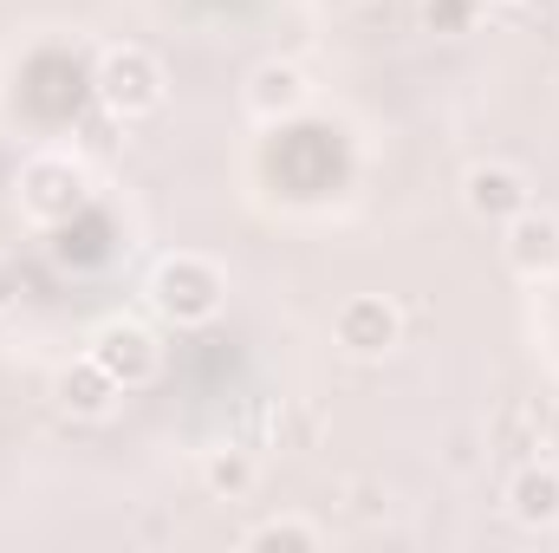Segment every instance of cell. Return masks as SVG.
<instances>
[{
	"mask_svg": "<svg viewBox=\"0 0 559 553\" xmlns=\"http://www.w3.org/2000/svg\"><path fill=\"white\" fill-rule=\"evenodd\" d=\"M150 299H156V313L169 326H209L222 313V299H228V280L202 255H169L150 280Z\"/></svg>",
	"mask_w": 559,
	"mask_h": 553,
	"instance_id": "6da1fadb",
	"label": "cell"
},
{
	"mask_svg": "<svg viewBox=\"0 0 559 553\" xmlns=\"http://www.w3.org/2000/svg\"><path fill=\"white\" fill-rule=\"evenodd\" d=\"M20 209H26L33 222H46V228L85 215V209H92V176H85V163H72V156H59V150L33 156V163L20 169Z\"/></svg>",
	"mask_w": 559,
	"mask_h": 553,
	"instance_id": "7a4b0ae2",
	"label": "cell"
},
{
	"mask_svg": "<svg viewBox=\"0 0 559 553\" xmlns=\"http://www.w3.org/2000/svg\"><path fill=\"white\" fill-rule=\"evenodd\" d=\"M92 92L105 98L111 118H150L163 105V66L143 46H111L92 72Z\"/></svg>",
	"mask_w": 559,
	"mask_h": 553,
	"instance_id": "3957f363",
	"label": "cell"
},
{
	"mask_svg": "<svg viewBox=\"0 0 559 553\" xmlns=\"http://www.w3.org/2000/svg\"><path fill=\"white\" fill-rule=\"evenodd\" d=\"M92 358H98L124 391H143V385L163 372V345H156V332L138 326V319H105L98 339H92Z\"/></svg>",
	"mask_w": 559,
	"mask_h": 553,
	"instance_id": "277c9868",
	"label": "cell"
},
{
	"mask_svg": "<svg viewBox=\"0 0 559 553\" xmlns=\"http://www.w3.org/2000/svg\"><path fill=\"white\" fill-rule=\"evenodd\" d=\"M332 332H338V345H345L352 358H384V352L404 339V313H397L384 293H352V299L338 306Z\"/></svg>",
	"mask_w": 559,
	"mask_h": 553,
	"instance_id": "5b68a950",
	"label": "cell"
},
{
	"mask_svg": "<svg viewBox=\"0 0 559 553\" xmlns=\"http://www.w3.org/2000/svg\"><path fill=\"white\" fill-rule=\"evenodd\" d=\"M462 202L481 222H514L521 209H534V189H527V176L514 163H475L462 176Z\"/></svg>",
	"mask_w": 559,
	"mask_h": 553,
	"instance_id": "8992f818",
	"label": "cell"
},
{
	"mask_svg": "<svg viewBox=\"0 0 559 553\" xmlns=\"http://www.w3.org/2000/svg\"><path fill=\"white\" fill-rule=\"evenodd\" d=\"M508 228V268L527 280L540 274H559V215H547V209H521L514 222H501Z\"/></svg>",
	"mask_w": 559,
	"mask_h": 553,
	"instance_id": "52a82bcc",
	"label": "cell"
},
{
	"mask_svg": "<svg viewBox=\"0 0 559 553\" xmlns=\"http://www.w3.org/2000/svg\"><path fill=\"white\" fill-rule=\"evenodd\" d=\"M52 398H59V411H66V416H85V423H98V416H111V404L124 398V385H118V378H111V372H105V365L85 352L79 365H66V372L52 378Z\"/></svg>",
	"mask_w": 559,
	"mask_h": 553,
	"instance_id": "ba28073f",
	"label": "cell"
},
{
	"mask_svg": "<svg viewBox=\"0 0 559 553\" xmlns=\"http://www.w3.org/2000/svg\"><path fill=\"white\" fill-rule=\"evenodd\" d=\"M306 72L299 66H286V59H267V66H254V79H248V111L254 118H267V125H280V118H293L299 105H306Z\"/></svg>",
	"mask_w": 559,
	"mask_h": 553,
	"instance_id": "9c48e42d",
	"label": "cell"
},
{
	"mask_svg": "<svg viewBox=\"0 0 559 553\" xmlns=\"http://www.w3.org/2000/svg\"><path fill=\"white\" fill-rule=\"evenodd\" d=\"M508 508H514L521 528H554L559 521V469L527 462V469L508 482Z\"/></svg>",
	"mask_w": 559,
	"mask_h": 553,
	"instance_id": "30bf717a",
	"label": "cell"
},
{
	"mask_svg": "<svg viewBox=\"0 0 559 553\" xmlns=\"http://www.w3.org/2000/svg\"><path fill=\"white\" fill-rule=\"evenodd\" d=\"M202 482H209L222 502H241V495L254 489V456H248V449H215V456L202 462Z\"/></svg>",
	"mask_w": 559,
	"mask_h": 553,
	"instance_id": "8fae6325",
	"label": "cell"
},
{
	"mask_svg": "<svg viewBox=\"0 0 559 553\" xmlns=\"http://www.w3.org/2000/svg\"><path fill=\"white\" fill-rule=\"evenodd\" d=\"M248 548H254V553H274V548L312 553V548H319V528H306V521H267V528H254V534H248Z\"/></svg>",
	"mask_w": 559,
	"mask_h": 553,
	"instance_id": "7c38bea8",
	"label": "cell"
},
{
	"mask_svg": "<svg viewBox=\"0 0 559 553\" xmlns=\"http://www.w3.org/2000/svg\"><path fill=\"white\" fill-rule=\"evenodd\" d=\"M475 13H481V0H423V26H429V33H442V39L468 33V26H475Z\"/></svg>",
	"mask_w": 559,
	"mask_h": 553,
	"instance_id": "4fadbf2b",
	"label": "cell"
},
{
	"mask_svg": "<svg viewBox=\"0 0 559 553\" xmlns=\"http://www.w3.org/2000/svg\"><path fill=\"white\" fill-rule=\"evenodd\" d=\"M13 306H20V261L0 255V313H13Z\"/></svg>",
	"mask_w": 559,
	"mask_h": 553,
	"instance_id": "5bb4252c",
	"label": "cell"
},
{
	"mask_svg": "<svg viewBox=\"0 0 559 553\" xmlns=\"http://www.w3.org/2000/svg\"><path fill=\"white\" fill-rule=\"evenodd\" d=\"M547 449H554V456H559V416H554V430H547Z\"/></svg>",
	"mask_w": 559,
	"mask_h": 553,
	"instance_id": "9a60e30c",
	"label": "cell"
}]
</instances>
